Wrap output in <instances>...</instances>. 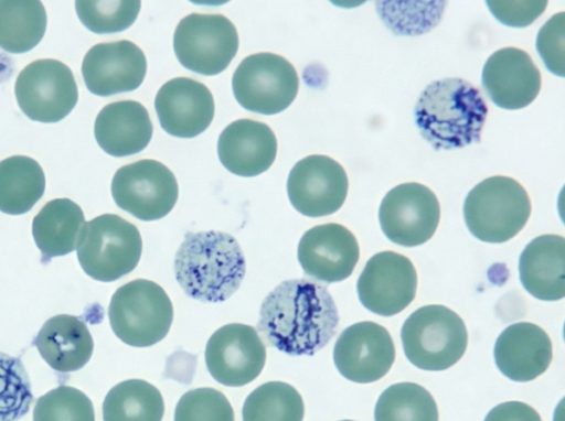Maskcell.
Instances as JSON below:
<instances>
[{
    "instance_id": "5",
    "label": "cell",
    "mask_w": 565,
    "mask_h": 421,
    "mask_svg": "<svg viewBox=\"0 0 565 421\" xmlns=\"http://www.w3.org/2000/svg\"><path fill=\"white\" fill-rule=\"evenodd\" d=\"M401 339L406 358L423 370H445L463 356L468 333L462 319L452 310L425 305L404 322Z\"/></svg>"
},
{
    "instance_id": "19",
    "label": "cell",
    "mask_w": 565,
    "mask_h": 421,
    "mask_svg": "<svg viewBox=\"0 0 565 421\" xmlns=\"http://www.w3.org/2000/svg\"><path fill=\"white\" fill-rule=\"evenodd\" d=\"M154 109L167 133L189 139L207 129L215 106L211 90L203 83L190 77H175L158 90Z\"/></svg>"
},
{
    "instance_id": "14",
    "label": "cell",
    "mask_w": 565,
    "mask_h": 421,
    "mask_svg": "<svg viewBox=\"0 0 565 421\" xmlns=\"http://www.w3.org/2000/svg\"><path fill=\"white\" fill-rule=\"evenodd\" d=\"M266 361V347L257 331L231 323L216 330L205 347L210 375L227 387H242L258 377Z\"/></svg>"
},
{
    "instance_id": "35",
    "label": "cell",
    "mask_w": 565,
    "mask_h": 421,
    "mask_svg": "<svg viewBox=\"0 0 565 421\" xmlns=\"http://www.w3.org/2000/svg\"><path fill=\"white\" fill-rule=\"evenodd\" d=\"M174 421H235L228 399L214 388H196L179 399Z\"/></svg>"
},
{
    "instance_id": "31",
    "label": "cell",
    "mask_w": 565,
    "mask_h": 421,
    "mask_svg": "<svg viewBox=\"0 0 565 421\" xmlns=\"http://www.w3.org/2000/svg\"><path fill=\"white\" fill-rule=\"evenodd\" d=\"M303 400L284 381H269L254 389L245 399L243 421H302Z\"/></svg>"
},
{
    "instance_id": "33",
    "label": "cell",
    "mask_w": 565,
    "mask_h": 421,
    "mask_svg": "<svg viewBox=\"0 0 565 421\" xmlns=\"http://www.w3.org/2000/svg\"><path fill=\"white\" fill-rule=\"evenodd\" d=\"M33 421H95L94 406L79 389L58 386L38 398Z\"/></svg>"
},
{
    "instance_id": "11",
    "label": "cell",
    "mask_w": 565,
    "mask_h": 421,
    "mask_svg": "<svg viewBox=\"0 0 565 421\" xmlns=\"http://www.w3.org/2000/svg\"><path fill=\"white\" fill-rule=\"evenodd\" d=\"M116 205L140 220L163 218L174 207L178 182L163 163L145 159L119 168L111 181Z\"/></svg>"
},
{
    "instance_id": "34",
    "label": "cell",
    "mask_w": 565,
    "mask_h": 421,
    "mask_svg": "<svg viewBox=\"0 0 565 421\" xmlns=\"http://www.w3.org/2000/svg\"><path fill=\"white\" fill-rule=\"evenodd\" d=\"M140 7V1H75L81 22L97 34L128 29L136 21Z\"/></svg>"
},
{
    "instance_id": "10",
    "label": "cell",
    "mask_w": 565,
    "mask_h": 421,
    "mask_svg": "<svg viewBox=\"0 0 565 421\" xmlns=\"http://www.w3.org/2000/svg\"><path fill=\"white\" fill-rule=\"evenodd\" d=\"M14 94L26 117L45 123L64 119L78 99L73 72L53 58L35 60L28 64L15 79Z\"/></svg>"
},
{
    "instance_id": "13",
    "label": "cell",
    "mask_w": 565,
    "mask_h": 421,
    "mask_svg": "<svg viewBox=\"0 0 565 421\" xmlns=\"http://www.w3.org/2000/svg\"><path fill=\"white\" fill-rule=\"evenodd\" d=\"M416 289L414 265L392 250L371 257L356 282L362 305L381 316H392L405 310L415 299Z\"/></svg>"
},
{
    "instance_id": "21",
    "label": "cell",
    "mask_w": 565,
    "mask_h": 421,
    "mask_svg": "<svg viewBox=\"0 0 565 421\" xmlns=\"http://www.w3.org/2000/svg\"><path fill=\"white\" fill-rule=\"evenodd\" d=\"M493 355L498 369L505 377L526 382L547 370L553 358V346L542 327L530 322H519L501 332Z\"/></svg>"
},
{
    "instance_id": "28",
    "label": "cell",
    "mask_w": 565,
    "mask_h": 421,
    "mask_svg": "<svg viewBox=\"0 0 565 421\" xmlns=\"http://www.w3.org/2000/svg\"><path fill=\"white\" fill-rule=\"evenodd\" d=\"M46 11L38 0L0 1V48L22 54L35 47L46 30Z\"/></svg>"
},
{
    "instance_id": "22",
    "label": "cell",
    "mask_w": 565,
    "mask_h": 421,
    "mask_svg": "<svg viewBox=\"0 0 565 421\" xmlns=\"http://www.w3.org/2000/svg\"><path fill=\"white\" fill-rule=\"evenodd\" d=\"M221 163L231 173L252 177L267 171L277 154V139L264 122L238 119L221 132L217 141Z\"/></svg>"
},
{
    "instance_id": "7",
    "label": "cell",
    "mask_w": 565,
    "mask_h": 421,
    "mask_svg": "<svg viewBox=\"0 0 565 421\" xmlns=\"http://www.w3.org/2000/svg\"><path fill=\"white\" fill-rule=\"evenodd\" d=\"M78 262L94 280L111 282L131 272L142 252L139 229L116 214L87 222L76 248Z\"/></svg>"
},
{
    "instance_id": "9",
    "label": "cell",
    "mask_w": 565,
    "mask_h": 421,
    "mask_svg": "<svg viewBox=\"0 0 565 421\" xmlns=\"http://www.w3.org/2000/svg\"><path fill=\"white\" fill-rule=\"evenodd\" d=\"M173 50L180 64L194 73H222L238 50V34L223 14L190 13L177 25Z\"/></svg>"
},
{
    "instance_id": "29",
    "label": "cell",
    "mask_w": 565,
    "mask_h": 421,
    "mask_svg": "<svg viewBox=\"0 0 565 421\" xmlns=\"http://www.w3.org/2000/svg\"><path fill=\"white\" fill-rule=\"evenodd\" d=\"M164 402L157 387L142 379L114 386L103 402L104 421H161Z\"/></svg>"
},
{
    "instance_id": "17",
    "label": "cell",
    "mask_w": 565,
    "mask_h": 421,
    "mask_svg": "<svg viewBox=\"0 0 565 421\" xmlns=\"http://www.w3.org/2000/svg\"><path fill=\"white\" fill-rule=\"evenodd\" d=\"M146 72L143 52L128 40L98 43L87 51L82 63L87 89L103 97L137 89Z\"/></svg>"
},
{
    "instance_id": "38",
    "label": "cell",
    "mask_w": 565,
    "mask_h": 421,
    "mask_svg": "<svg viewBox=\"0 0 565 421\" xmlns=\"http://www.w3.org/2000/svg\"><path fill=\"white\" fill-rule=\"evenodd\" d=\"M484 421H542L539 412L521 401H508L492 408Z\"/></svg>"
},
{
    "instance_id": "2",
    "label": "cell",
    "mask_w": 565,
    "mask_h": 421,
    "mask_svg": "<svg viewBox=\"0 0 565 421\" xmlns=\"http://www.w3.org/2000/svg\"><path fill=\"white\" fill-rule=\"evenodd\" d=\"M487 114L480 90L457 77L428 84L414 110L419 133L435 150L479 143Z\"/></svg>"
},
{
    "instance_id": "12",
    "label": "cell",
    "mask_w": 565,
    "mask_h": 421,
    "mask_svg": "<svg viewBox=\"0 0 565 421\" xmlns=\"http://www.w3.org/2000/svg\"><path fill=\"white\" fill-rule=\"evenodd\" d=\"M440 219V206L435 193L427 186L403 183L383 197L379 220L384 235L394 244L415 247L428 241Z\"/></svg>"
},
{
    "instance_id": "23",
    "label": "cell",
    "mask_w": 565,
    "mask_h": 421,
    "mask_svg": "<svg viewBox=\"0 0 565 421\" xmlns=\"http://www.w3.org/2000/svg\"><path fill=\"white\" fill-rule=\"evenodd\" d=\"M152 131L148 110L135 100L106 105L94 125L98 145L109 155L118 158L142 151L150 142Z\"/></svg>"
},
{
    "instance_id": "36",
    "label": "cell",
    "mask_w": 565,
    "mask_h": 421,
    "mask_svg": "<svg viewBox=\"0 0 565 421\" xmlns=\"http://www.w3.org/2000/svg\"><path fill=\"white\" fill-rule=\"evenodd\" d=\"M536 50L547 69L564 77L565 12L553 14L540 29Z\"/></svg>"
},
{
    "instance_id": "6",
    "label": "cell",
    "mask_w": 565,
    "mask_h": 421,
    "mask_svg": "<svg viewBox=\"0 0 565 421\" xmlns=\"http://www.w3.org/2000/svg\"><path fill=\"white\" fill-rule=\"evenodd\" d=\"M113 332L125 344L148 347L168 334L173 320V306L158 283L132 280L116 290L108 307Z\"/></svg>"
},
{
    "instance_id": "32",
    "label": "cell",
    "mask_w": 565,
    "mask_h": 421,
    "mask_svg": "<svg viewBox=\"0 0 565 421\" xmlns=\"http://www.w3.org/2000/svg\"><path fill=\"white\" fill-rule=\"evenodd\" d=\"M26 369L20 358L0 353V421H19L32 404Z\"/></svg>"
},
{
    "instance_id": "25",
    "label": "cell",
    "mask_w": 565,
    "mask_h": 421,
    "mask_svg": "<svg viewBox=\"0 0 565 421\" xmlns=\"http://www.w3.org/2000/svg\"><path fill=\"white\" fill-rule=\"evenodd\" d=\"M34 344L49 366L61 373L83 368L94 349V341L85 322L68 314L46 320Z\"/></svg>"
},
{
    "instance_id": "27",
    "label": "cell",
    "mask_w": 565,
    "mask_h": 421,
    "mask_svg": "<svg viewBox=\"0 0 565 421\" xmlns=\"http://www.w3.org/2000/svg\"><path fill=\"white\" fill-rule=\"evenodd\" d=\"M44 191L45 175L38 161L26 155H12L0 161V212L24 214Z\"/></svg>"
},
{
    "instance_id": "18",
    "label": "cell",
    "mask_w": 565,
    "mask_h": 421,
    "mask_svg": "<svg viewBox=\"0 0 565 421\" xmlns=\"http://www.w3.org/2000/svg\"><path fill=\"white\" fill-rule=\"evenodd\" d=\"M359 258L360 248L355 236L337 223L310 228L298 245V261L303 272L326 283L349 278Z\"/></svg>"
},
{
    "instance_id": "8",
    "label": "cell",
    "mask_w": 565,
    "mask_h": 421,
    "mask_svg": "<svg viewBox=\"0 0 565 421\" xmlns=\"http://www.w3.org/2000/svg\"><path fill=\"white\" fill-rule=\"evenodd\" d=\"M232 89L243 108L269 116L281 112L295 100L299 77L294 65L281 55L256 53L237 66Z\"/></svg>"
},
{
    "instance_id": "4",
    "label": "cell",
    "mask_w": 565,
    "mask_h": 421,
    "mask_svg": "<svg viewBox=\"0 0 565 421\" xmlns=\"http://www.w3.org/2000/svg\"><path fill=\"white\" fill-rule=\"evenodd\" d=\"M531 201L525 188L503 175L478 183L463 203L465 223L481 241L502 244L516 236L531 215Z\"/></svg>"
},
{
    "instance_id": "37",
    "label": "cell",
    "mask_w": 565,
    "mask_h": 421,
    "mask_svg": "<svg viewBox=\"0 0 565 421\" xmlns=\"http://www.w3.org/2000/svg\"><path fill=\"white\" fill-rule=\"evenodd\" d=\"M490 12L502 24L525 28L546 9V1H487Z\"/></svg>"
},
{
    "instance_id": "26",
    "label": "cell",
    "mask_w": 565,
    "mask_h": 421,
    "mask_svg": "<svg viewBox=\"0 0 565 421\" xmlns=\"http://www.w3.org/2000/svg\"><path fill=\"white\" fill-rule=\"evenodd\" d=\"M85 224L82 208L72 199L47 202L32 222V236L42 253V261L74 251Z\"/></svg>"
},
{
    "instance_id": "15",
    "label": "cell",
    "mask_w": 565,
    "mask_h": 421,
    "mask_svg": "<svg viewBox=\"0 0 565 421\" xmlns=\"http://www.w3.org/2000/svg\"><path fill=\"white\" fill-rule=\"evenodd\" d=\"M349 188L342 165L327 155L312 154L290 170L287 194L294 208L308 217L331 215L343 205Z\"/></svg>"
},
{
    "instance_id": "24",
    "label": "cell",
    "mask_w": 565,
    "mask_h": 421,
    "mask_svg": "<svg viewBox=\"0 0 565 421\" xmlns=\"http://www.w3.org/2000/svg\"><path fill=\"white\" fill-rule=\"evenodd\" d=\"M520 280L524 289L543 301L565 295V239L559 235H541L531 240L519 259Z\"/></svg>"
},
{
    "instance_id": "3",
    "label": "cell",
    "mask_w": 565,
    "mask_h": 421,
    "mask_svg": "<svg viewBox=\"0 0 565 421\" xmlns=\"http://www.w3.org/2000/svg\"><path fill=\"white\" fill-rule=\"evenodd\" d=\"M246 261L237 240L223 231L186 233L174 258L184 293L201 302H222L239 288Z\"/></svg>"
},
{
    "instance_id": "39",
    "label": "cell",
    "mask_w": 565,
    "mask_h": 421,
    "mask_svg": "<svg viewBox=\"0 0 565 421\" xmlns=\"http://www.w3.org/2000/svg\"><path fill=\"white\" fill-rule=\"evenodd\" d=\"M342 421H353V420H342Z\"/></svg>"
},
{
    "instance_id": "20",
    "label": "cell",
    "mask_w": 565,
    "mask_h": 421,
    "mask_svg": "<svg viewBox=\"0 0 565 421\" xmlns=\"http://www.w3.org/2000/svg\"><path fill=\"white\" fill-rule=\"evenodd\" d=\"M481 82L498 107L513 110L529 106L537 97L542 77L525 51L507 46L488 57Z\"/></svg>"
},
{
    "instance_id": "16",
    "label": "cell",
    "mask_w": 565,
    "mask_h": 421,
    "mask_svg": "<svg viewBox=\"0 0 565 421\" xmlns=\"http://www.w3.org/2000/svg\"><path fill=\"white\" fill-rule=\"evenodd\" d=\"M333 360L348 380L370 384L390 371L395 360V346L384 326L363 321L341 332L334 345Z\"/></svg>"
},
{
    "instance_id": "1",
    "label": "cell",
    "mask_w": 565,
    "mask_h": 421,
    "mask_svg": "<svg viewBox=\"0 0 565 421\" xmlns=\"http://www.w3.org/2000/svg\"><path fill=\"white\" fill-rule=\"evenodd\" d=\"M338 324V309L326 287L291 279L266 295L256 328L268 346L312 356L334 336Z\"/></svg>"
},
{
    "instance_id": "30",
    "label": "cell",
    "mask_w": 565,
    "mask_h": 421,
    "mask_svg": "<svg viewBox=\"0 0 565 421\" xmlns=\"http://www.w3.org/2000/svg\"><path fill=\"white\" fill-rule=\"evenodd\" d=\"M438 408L430 392L415 382H397L379 397L375 421H438Z\"/></svg>"
}]
</instances>
